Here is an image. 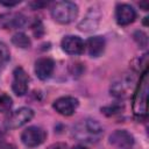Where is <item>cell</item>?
Wrapping results in <instances>:
<instances>
[{
	"label": "cell",
	"instance_id": "obj_9",
	"mask_svg": "<svg viewBox=\"0 0 149 149\" xmlns=\"http://www.w3.org/2000/svg\"><path fill=\"white\" fill-rule=\"evenodd\" d=\"M136 19L135 9L127 3H120L115 9V20L120 26H128L133 23Z\"/></svg>",
	"mask_w": 149,
	"mask_h": 149
},
{
	"label": "cell",
	"instance_id": "obj_11",
	"mask_svg": "<svg viewBox=\"0 0 149 149\" xmlns=\"http://www.w3.org/2000/svg\"><path fill=\"white\" fill-rule=\"evenodd\" d=\"M55 70V62L49 57H42L35 62V73L41 80L50 78Z\"/></svg>",
	"mask_w": 149,
	"mask_h": 149
},
{
	"label": "cell",
	"instance_id": "obj_7",
	"mask_svg": "<svg viewBox=\"0 0 149 149\" xmlns=\"http://www.w3.org/2000/svg\"><path fill=\"white\" fill-rule=\"evenodd\" d=\"M28 83H29V77L27 72L22 68H16L13 72V83H12V88L16 95H23L28 91Z\"/></svg>",
	"mask_w": 149,
	"mask_h": 149
},
{
	"label": "cell",
	"instance_id": "obj_13",
	"mask_svg": "<svg viewBox=\"0 0 149 149\" xmlns=\"http://www.w3.org/2000/svg\"><path fill=\"white\" fill-rule=\"evenodd\" d=\"M0 22L3 28H21L26 24V17L19 13L3 14L0 16Z\"/></svg>",
	"mask_w": 149,
	"mask_h": 149
},
{
	"label": "cell",
	"instance_id": "obj_3",
	"mask_svg": "<svg viewBox=\"0 0 149 149\" xmlns=\"http://www.w3.org/2000/svg\"><path fill=\"white\" fill-rule=\"evenodd\" d=\"M78 15V6L71 1H59L51 7V16L59 23H70Z\"/></svg>",
	"mask_w": 149,
	"mask_h": 149
},
{
	"label": "cell",
	"instance_id": "obj_18",
	"mask_svg": "<svg viewBox=\"0 0 149 149\" xmlns=\"http://www.w3.org/2000/svg\"><path fill=\"white\" fill-rule=\"evenodd\" d=\"M8 59H9V50L5 43L0 42V66L5 64Z\"/></svg>",
	"mask_w": 149,
	"mask_h": 149
},
{
	"label": "cell",
	"instance_id": "obj_14",
	"mask_svg": "<svg viewBox=\"0 0 149 149\" xmlns=\"http://www.w3.org/2000/svg\"><path fill=\"white\" fill-rule=\"evenodd\" d=\"M86 48L91 57H99L105 50V38L102 36L90 37L86 42Z\"/></svg>",
	"mask_w": 149,
	"mask_h": 149
},
{
	"label": "cell",
	"instance_id": "obj_15",
	"mask_svg": "<svg viewBox=\"0 0 149 149\" xmlns=\"http://www.w3.org/2000/svg\"><path fill=\"white\" fill-rule=\"evenodd\" d=\"M12 42L14 45H16L17 48H28L30 45V40L29 37L23 34V33H16L15 35H13L12 37Z\"/></svg>",
	"mask_w": 149,
	"mask_h": 149
},
{
	"label": "cell",
	"instance_id": "obj_8",
	"mask_svg": "<svg viewBox=\"0 0 149 149\" xmlns=\"http://www.w3.org/2000/svg\"><path fill=\"white\" fill-rule=\"evenodd\" d=\"M78 105H79V102L76 98L68 95V97H61V98L56 99L52 106L56 109V112H58L59 114L69 116L74 113Z\"/></svg>",
	"mask_w": 149,
	"mask_h": 149
},
{
	"label": "cell",
	"instance_id": "obj_6",
	"mask_svg": "<svg viewBox=\"0 0 149 149\" xmlns=\"http://www.w3.org/2000/svg\"><path fill=\"white\" fill-rule=\"evenodd\" d=\"M33 116H34V112L31 108L21 107L9 114V116L6 120V125L8 128H19L26 125L28 121H30Z\"/></svg>",
	"mask_w": 149,
	"mask_h": 149
},
{
	"label": "cell",
	"instance_id": "obj_17",
	"mask_svg": "<svg viewBox=\"0 0 149 149\" xmlns=\"http://www.w3.org/2000/svg\"><path fill=\"white\" fill-rule=\"evenodd\" d=\"M122 109V106L118 105V104H113V105H109V106H106L104 108H101V112L106 115H114V114H118L120 111Z\"/></svg>",
	"mask_w": 149,
	"mask_h": 149
},
{
	"label": "cell",
	"instance_id": "obj_22",
	"mask_svg": "<svg viewBox=\"0 0 149 149\" xmlns=\"http://www.w3.org/2000/svg\"><path fill=\"white\" fill-rule=\"evenodd\" d=\"M72 149H86L85 147H83V146H77V147H73Z\"/></svg>",
	"mask_w": 149,
	"mask_h": 149
},
{
	"label": "cell",
	"instance_id": "obj_21",
	"mask_svg": "<svg viewBox=\"0 0 149 149\" xmlns=\"http://www.w3.org/2000/svg\"><path fill=\"white\" fill-rule=\"evenodd\" d=\"M140 6H142L144 10H147V9H148V2H141V3H140Z\"/></svg>",
	"mask_w": 149,
	"mask_h": 149
},
{
	"label": "cell",
	"instance_id": "obj_5",
	"mask_svg": "<svg viewBox=\"0 0 149 149\" xmlns=\"http://www.w3.org/2000/svg\"><path fill=\"white\" fill-rule=\"evenodd\" d=\"M47 137V133L43 128L37 126H31L26 128L21 134V140L24 146L33 148L42 144Z\"/></svg>",
	"mask_w": 149,
	"mask_h": 149
},
{
	"label": "cell",
	"instance_id": "obj_2",
	"mask_svg": "<svg viewBox=\"0 0 149 149\" xmlns=\"http://www.w3.org/2000/svg\"><path fill=\"white\" fill-rule=\"evenodd\" d=\"M148 71L144 70L140 81L136 86L134 98H133V111L139 118H144L147 115V98H148Z\"/></svg>",
	"mask_w": 149,
	"mask_h": 149
},
{
	"label": "cell",
	"instance_id": "obj_20",
	"mask_svg": "<svg viewBox=\"0 0 149 149\" xmlns=\"http://www.w3.org/2000/svg\"><path fill=\"white\" fill-rule=\"evenodd\" d=\"M0 149H16V147L12 143L5 142V141H0Z\"/></svg>",
	"mask_w": 149,
	"mask_h": 149
},
{
	"label": "cell",
	"instance_id": "obj_1",
	"mask_svg": "<svg viewBox=\"0 0 149 149\" xmlns=\"http://www.w3.org/2000/svg\"><path fill=\"white\" fill-rule=\"evenodd\" d=\"M102 127L97 120L92 119H85L79 121L72 130V135L81 142H98L102 136Z\"/></svg>",
	"mask_w": 149,
	"mask_h": 149
},
{
	"label": "cell",
	"instance_id": "obj_12",
	"mask_svg": "<svg viewBox=\"0 0 149 149\" xmlns=\"http://www.w3.org/2000/svg\"><path fill=\"white\" fill-rule=\"evenodd\" d=\"M109 143L120 149H127L133 146L134 137L127 130H115L109 136Z\"/></svg>",
	"mask_w": 149,
	"mask_h": 149
},
{
	"label": "cell",
	"instance_id": "obj_10",
	"mask_svg": "<svg viewBox=\"0 0 149 149\" xmlns=\"http://www.w3.org/2000/svg\"><path fill=\"white\" fill-rule=\"evenodd\" d=\"M62 49L69 55H80L85 49V43L79 36L68 35L62 40Z\"/></svg>",
	"mask_w": 149,
	"mask_h": 149
},
{
	"label": "cell",
	"instance_id": "obj_16",
	"mask_svg": "<svg viewBox=\"0 0 149 149\" xmlns=\"http://www.w3.org/2000/svg\"><path fill=\"white\" fill-rule=\"evenodd\" d=\"M13 105L12 98L5 93H0V113L8 112Z\"/></svg>",
	"mask_w": 149,
	"mask_h": 149
},
{
	"label": "cell",
	"instance_id": "obj_19",
	"mask_svg": "<svg viewBox=\"0 0 149 149\" xmlns=\"http://www.w3.org/2000/svg\"><path fill=\"white\" fill-rule=\"evenodd\" d=\"M48 149H68V146L63 142H56V143H52L51 146H49Z\"/></svg>",
	"mask_w": 149,
	"mask_h": 149
},
{
	"label": "cell",
	"instance_id": "obj_4",
	"mask_svg": "<svg viewBox=\"0 0 149 149\" xmlns=\"http://www.w3.org/2000/svg\"><path fill=\"white\" fill-rule=\"evenodd\" d=\"M135 78L133 74L123 73L116 78L111 85V93L116 98H126L129 94V91L133 88Z\"/></svg>",
	"mask_w": 149,
	"mask_h": 149
}]
</instances>
